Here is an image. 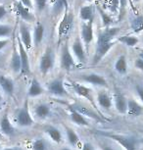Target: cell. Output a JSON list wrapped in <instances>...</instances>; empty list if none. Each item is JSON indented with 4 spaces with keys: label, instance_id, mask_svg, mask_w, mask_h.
I'll return each mask as SVG.
<instances>
[{
    "label": "cell",
    "instance_id": "cell-23",
    "mask_svg": "<svg viewBox=\"0 0 143 150\" xmlns=\"http://www.w3.org/2000/svg\"><path fill=\"white\" fill-rule=\"evenodd\" d=\"M73 108H75L77 110V112H80L81 115L83 116H86V117H89V118H92L94 120H97V121H102L103 118H101V116H99V114H97V112L95 111H92L87 107H85L83 105H80V104H75V105H71Z\"/></svg>",
    "mask_w": 143,
    "mask_h": 150
},
{
    "label": "cell",
    "instance_id": "cell-45",
    "mask_svg": "<svg viewBox=\"0 0 143 150\" xmlns=\"http://www.w3.org/2000/svg\"><path fill=\"white\" fill-rule=\"evenodd\" d=\"M138 57L143 59V48H140V49H138Z\"/></svg>",
    "mask_w": 143,
    "mask_h": 150
},
{
    "label": "cell",
    "instance_id": "cell-46",
    "mask_svg": "<svg viewBox=\"0 0 143 150\" xmlns=\"http://www.w3.org/2000/svg\"><path fill=\"white\" fill-rule=\"evenodd\" d=\"M1 150H18L15 147H7V148H4V149H1Z\"/></svg>",
    "mask_w": 143,
    "mask_h": 150
},
{
    "label": "cell",
    "instance_id": "cell-49",
    "mask_svg": "<svg viewBox=\"0 0 143 150\" xmlns=\"http://www.w3.org/2000/svg\"><path fill=\"white\" fill-rule=\"evenodd\" d=\"M140 1H141V0H133V2H135V3H138Z\"/></svg>",
    "mask_w": 143,
    "mask_h": 150
},
{
    "label": "cell",
    "instance_id": "cell-18",
    "mask_svg": "<svg viewBox=\"0 0 143 150\" xmlns=\"http://www.w3.org/2000/svg\"><path fill=\"white\" fill-rule=\"evenodd\" d=\"M44 92H45V89L42 86V84L40 83V81L37 79L33 78L32 80V83H30L29 89H27V97L35 98L37 97V96L42 95Z\"/></svg>",
    "mask_w": 143,
    "mask_h": 150
},
{
    "label": "cell",
    "instance_id": "cell-2",
    "mask_svg": "<svg viewBox=\"0 0 143 150\" xmlns=\"http://www.w3.org/2000/svg\"><path fill=\"white\" fill-rule=\"evenodd\" d=\"M101 135L106 137L108 138H111L115 141H117L120 145H122L125 150H138V139L134 137H128V135H123V134H111V132H99Z\"/></svg>",
    "mask_w": 143,
    "mask_h": 150
},
{
    "label": "cell",
    "instance_id": "cell-8",
    "mask_svg": "<svg viewBox=\"0 0 143 150\" xmlns=\"http://www.w3.org/2000/svg\"><path fill=\"white\" fill-rule=\"evenodd\" d=\"M54 54H53L52 49L48 48V49L45 50V52L43 53L40 58V61H39V71H40V73L42 75H46V74H48L52 70V68L54 67Z\"/></svg>",
    "mask_w": 143,
    "mask_h": 150
},
{
    "label": "cell",
    "instance_id": "cell-15",
    "mask_svg": "<svg viewBox=\"0 0 143 150\" xmlns=\"http://www.w3.org/2000/svg\"><path fill=\"white\" fill-rule=\"evenodd\" d=\"M96 103L102 109L110 110L113 106V97L105 90H101L96 95Z\"/></svg>",
    "mask_w": 143,
    "mask_h": 150
},
{
    "label": "cell",
    "instance_id": "cell-27",
    "mask_svg": "<svg viewBox=\"0 0 143 150\" xmlns=\"http://www.w3.org/2000/svg\"><path fill=\"white\" fill-rule=\"evenodd\" d=\"M10 66L11 69L15 74L21 73L22 70V64H21V58H20V54L18 49L14 48L12 56H11V62H10Z\"/></svg>",
    "mask_w": 143,
    "mask_h": 150
},
{
    "label": "cell",
    "instance_id": "cell-48",
    "mask_svg": "<svg viewBox=\"0 0 143 150\" xmlns=\"http://www.w3.org/2000/svg\"><path fill=\"white\" fill-rule=\"evenodd\" d=\"M60 150H73V149L70 148V147H63V148H61Z\"/></svg>",
    "mask_w": 143,
    "mask_h": 150
},
{
    "label": "cell",
    "instance_id": "cell-35",
    "mask_svg": "<svg viewBox=\"0 0 143 150\" xmlns=\"http://www.w3.org/2000/svg\"><path fill=\"white\" fill-rule=\"evenodd\" d=\"M110 11L112 14H117L120 12V0H111Z\"/></svg>",
    "mask_w": 143,
    "mask_h": 150
},
{
    "label": "cell",
    "instance_id": "cell-5",
    "mask_svg": "<svg viewBox=\"0 0 143 150\" xmlns=\"http://www.w3.org/2000/svg\"><path fill=\"white\" fill-rule=\"evenodd\" d=\"M16 122L18 124L19 127H22V128H29V127H32L35 121H33V118L32 117L30 113V108H29V103L27 101L25 102L22 108L19 109V111L17 112L16 115Z\"/></svg>",
    "mask_w": 143,
    "mask_h": 150
},
{
    "label": "cell",
    "instance_id": "cell-3",
    "mask_svg": "<svg viewBox=\"0 0 143 150\" xmlns=\"http://www.w3.org/2000/svg\"><path fill=\"white\" fill-rule=\"evenodd\" d=\"M47 91L51 95L57 96V97L67 98L70 96V93L65 86V83L61 78L54 79L51 81H49L47 84Z\"/></svg>",
    "mask_w": 143,
    "mask_h": 150
},
{
    "label": "cell",
    "instance_id": "cell-39",
    "mask_svg": "<svg viewBox=\"0 0 143 150\" xmlns=\"http://www.w3.org/2000/svg\"><path fill=\"white\" fill-rule=\"evenodd\" d=\"M135 91L137 93V96H138L139 100L143 103V86H141V84H137L135 87Z\"/></svg>",
    "mask_w": 143,
    "mask_h": 150
},
{
    "label": "cell",
    "instance_id": "cell-10",
    "mask_svg": "<svg viewBox=\"0 0 143 150\" xmlns=\"http://www.w3.org/2000/svg\"><path fill=\"white\" fill-rule=\"evenodd\" d=\"M94 21V20H93ZM93 21L83 22L80 28V39L86 47L89 46L94 38V29H93Z\"/></svg>",
    "mask_w": 143,
    "mask_h": 150
},
{
    "label": "cell",
    "instance_id": "cell-42",
    "mask_svg": "<svg viewBox=\"0 0 143 150\" xmlns=\"http://www.w3.org/2000/svg\"><path fill=\"white\" fill-rule=\"evenodd\" d=\"M81 150H95V148L90 142H85L82 145V148H81Z\"/></svg>",
    "mask_w": 143,
    "mask_h": 150
},
{
    "label": "cell",
    "instance_id": "cell-16",
    "mask_svg": "<svg viewBox=\"0 0 143 150\" xmlns=\"http://www.w3.org/2000/svg\"><path fill=\"white\" fill-rule=\"evenodd\" d=\"M14 6L16 8V12L18 16L25 22H33L35 21V16L30 12V9L24 6L20 1H16L14 3Z\"/></svg>",
    "mask_w": 143,
    "mask_h": 150
},
{
    "label": "cell",
    "instance_id": "cell-41",
    "mask_svg": "<svg viewBox=\"0 0 143 150\" xmlns=\"http://www.w3.org/2000/svg\"><path fill=\"white\" fill-rule=\"evenodd\" d=\"M19 1L21 2V3L24 5V6H26L27 8H29V9H32V8H33L32 0H19Z\"/></svg>",
    "mask_w": 143,
    "mask_h": 150
},
{
    "label": "cell",
    "instance_id": "cell-40",
    "mask_svg": "<svg viewBox=\"0 0 143 150\" xmlns=\"http://www.w3.org/2000/svg\"><path fill=\"white\" fill-rule=\"evenodd\" d=\"M7 14H8V11L6 8H5L4 5H0V21H2V20L7 16Z\"/></svg>",
    "mask_w": 143,
    "mask_h": 150
},
{
    "label": "cell",
    "instance_id": "cell-31",
    "mask_svg": "<svg viewBox=\"0 0 143 150\" xmlns=\"http://www.w3.org/2000/svg\"><path fill=\"white\" fill-rule=\"evenodd\" d=\"M130 28L133 33H138L143 30V15H138L130 21Z\"/></svg>",
    "mask_w": 143,
    "mask_h": 150
},
{
    "label": "cell",
    "instance_id": "cell-29",
    "mask_svg": "<svg viewBox=\"0 0 143 150\" xmlns=\"http://www.w3.org/2000/svg\"><path fill=\"white\" fill-rule=\"evenodd\" d=\"M65 132H66V137L68 140L69 144L72 147H75L80 143V137L77 135V134L75 132L74 129L70 127H65Z\"/></svg>",
    "mask_w": 143,
    "mask_h": 150
},
{
    "label": "cell",
    "instance_id": "cell-22",
    "mask_svg": "<svg viewBox=\"0 0 143 150\" xmlns=\"http://www.w3.org/2000/svg\"><path fill=\"white\" fill-rule=\"evenodd\" d=\"M127 114L130 117H139L143 114V107L134 99H128Z\"/></svg>",
    "mask_w": 143,
    "mask_h": 150
},
{
    "label": "cell",
    "instance_id": "cell-9",
    "mask_svg": "<svg viewBox=\"0 0 143 150\" xmlns=\"http://www.w3.org/2000/svg\"><path fill=\"white\" fill-rule=\"evenodd\" d=\"M72 54L74 56L75 60H77L78 63H85L86 62V53L85 50V44L80 38H75L72 44Z\"/></svg>",
    "mask_w": 143,
    "mask_h": 150
},
{
    "label": "cell",
    "instance_id": "cell-21",
    "mask_svg": "<svg viewBox=\"0 0 143 150\" xmlns=\"http://www.w3.org/2000/svg\"><path fill=\"white\" fill-rule=\"evenodd\" d=\"M69 110H70V117H71L72 122H74L75 125L80 127H89L88 121L86 120L85 116L81 115L80 112H77L72 106H69Z\"/></svg>",
    "mask_w": 143,
    "mask_h": 150
},
{
    "label": "cell",
    "instance_id": "cell-6",
    "mask_svg": "<svg viewBox=\"0 0 143 150\" xmlns=\"http://www.w3.org/2000/svg\"><path fill=\"white\" fill-rule=\"evenodd\" d=\"M60 65L61 68L64 71H67V72H70L75 67V60L67 43L64 44V46L61 49Z\"/></svg>",
    "mask_w": 143,
    "mask_h": 150
},
{
    "label": "cell",
    "instance_id": "cell-43",
    "mask_svg": "<svg viewBox=\"0 0 143 150\" xmlns=\"http://www.w3.org/2000/svg\"><path fill=\"white\" fill-rule=\"evenodd\" d=\"M9 43V39H0V51H1L3 48L7 46V44Z\"/></svg>",
    "mask_w": 143,
    "mask_h": 150
},
{
    "label": "cell",
    "instance_id": "cell-20",
    "mask_svg": "<svg viewBox=\"0 0 143 150\" xmlns=\"http://www.w3.org/2000/svg\"><path fill=\"white\" fill-rule=\"evenodd\" d=\"M0 87L9 96H12L14 94V91H15L14 81L7 76H0Z\"/></svg>",
    "mask_w": 143,
    "mask_h": 150
},
{
    "label": "cell",
    "instance_id": "cell-7",
    "mask_svg": "<svg viewBox=\"0 0 143 150\" xmlns=\"http://www.w3.org/2000/svg\"><path fill=\"white\" fill-rule=\"evenodd\" d=\"M72 88L74 90V92L77 93V95H80V97L85 98L86 100H88V102L94 107L95 111H98L96 108V100L94 99L93 92L92 90L89 88L88 86H82L81 83H78L77 81H73L72 83Z\"/></svg>",
    "mask_w": 143,
    "mask_h": 150
},
{
    "label": "cell",
    "instance_id": "cell-37",
    "mask_svg": "<svg viewBox=\"0 0 143 150\" xmlns=\"http://www.w3.org/2000/svg\"><path fill=\"white\" fill-rule=\"evenodd\" d=\"M128 4V0H120V17L122 18L125 15V8H127Z\"/></svg>",
    "mask_w": 143,
    "mask_h": 150
},
{
    "label": "cell",
    "instance_id": "cell-4",
    "mask_svg": "<svg viewBox=\"0 0 143 150\" xmlns=\"http://www.w3.org/2000/svg\"><path fill=\"white\" fill-rule=\"evenodd\" d=\"M73 27H74V17H73L71 12H69L68 7H67L64 11L63 18L61 19V22L58 27L59 39H62L64 36L68 35L69 33L73 30Z\"/></svg>",
    "mask_w": 143,
    "mask_h": 150
},
{
    "label": "cell",
    "instance_id": "cell-1",
    "mask_svg": "<svg viewBox=\"0 0 143 150\" xmlns=\"http://www.w3.org/2000/svg\"><path fill=\"white\" fill-rule=\"evenodd\" d=\"M120 29L115 27L110 28H103L100 30L99 35L97 36L96 42V49H95L94 55V63H98L107 55V53L114 46L115 41L114 39L119 35Z\"/></svg>",
    "mask_w": 143,
    "mask_h": 150
},
{
    "label": "cell",
    "instance_id": "cell-17",
    "mask_svg": "<svg viewBox=\"0 0 143 150\" xmlns=\"http://www.w3.org/2000/svg\"><path fill=\"white\" fill-rule=\"evenodd\" d=\"M35 115L39 120H46L52 115V108L47 103H39L35 107Z\"/></svg>",
    "mask_w": 143,
    "mask_h": 150
},
{
    "label": "cell",
    "instance_id": "cell-24",
    "mask_svg": "<svg viewBox=\"0 0 143 150\" xmlns=\"http://www.w3.org/2000/svg\"><path fill=\"white\" fill-rule=\"evenodd\" d=\"M94 5H85L80 10V17L83 22H89L94 20Z\"/></svg>",
    "mask_w": 143,
    "mask_h": 150
},
{
    "label": "cell",
    "instance_id": "cell-25",
    "mask_svg": "<svg viewBox=\"0 0 143 150\" xmlns=\"http://www.w3.org/2000/svg\"><path fill=\"white\" fill-rule=\"evenodd\" d=\"M44 32H45V30H44L43 25L40 24V23H37L36 26L35 27V29H33L32 35V41L35 46H38L42 42L44 38Z\"/></svg>",
    "mask_w": 143,
    "mask_h": 150
},
{
    "label": "cell",
    "instance_id": "cell-28",
    "mask_svg": "<svg viewBox=\"0 0 143 150\" xmlns=\"http://www.w3.org/2000/svg\"><path fill=\"white\" fill-rule=\"evenodd\" d=\"M45 134H47L48 137L51 139L53 142L55 143H60L62 141V134H61L60 129L55 128V127H52V126H48L46 127L45 129Z\"/></svg>",
    "mask_w": 143,
    "mask_h": 150
},
{
    "label": "cell",
    "instance_id": "cell-14",
    "mask_svg": "<svg viewBox=\"0 0 143 150\" xmlns=\"http://www.w3.org/2000/svg\"><path fill=\"white\" fill-rule=\"evenodd\" d=\"M128 99L120 91H115L113 96V102L115 108L120 114H127L128 112Z\"/></svg>",
    "mask_w": 143,
    "mask_h": 150
},
{
    "label": "cell",
    "instance_id": "cell-12",
    "mask_svg": "<svg viewBox=\"0 0 143 150\" xmlns=\"http://www.w3.org/2000/svg\"><path fill=\"white\" fill-rule=\"evenodd\" d=\"M19 38H21L23 42L24 46L26 47L27 50H30L32 47L33 41H32V35L30 33V28L27 26L25 23H21L19 27Z\"/></svg>",
    "mask_w": 143,
    "mask_h": 150
},
{
    "label": "cell",
    "instance_id": "cell-33",
    "mask_svg": "<svg viewBox=\"0 0 143 150\" xmlns=\"http://www.w3.org/2000/svg\"><path fill=\"white\" fill-rule=\"evenodd\" d=\"M32 150H48L49 145L45 140V138L38 137L35 138L32 142Z\"/></svg>",
    "mask_w": 143,
    "mask_h": 150
},
{
    "label": "cell",
    "instance_id": "cell-11",
    "mask_svg": "<svg viewBox=\"0 0 143 150\" xmlns=\"http://www.w3.org/2000/svg\"><path fill=\"white\" fill-rule=\"evenodd\" d=\"M80 80L82 81H85L89 84L99 87H108V83L106 81V79L103 76L99 75L96 73H90V74H85V75L80 76Z\"/></svg>",
    "mask_w": 143,
    "mask_h": 150
},
{
    "label": "cell",
    "instance_id": "cell-36",
    "mask_svg": "<svg viewBox=\"0 0 143 150\" xmlns=\"http://www.w3.org/2000/svg\"><path fill=\"white\" fill-rule=\"evenodd\" d=\"M35 6H36V9L38 11H43L44 9L46 8V5H47V0H35Z\"/></svg>",
    "mask_w": 143,
    "mask_h": 150
},
{
    "label": "cell",
    "instance_id": "cell-32",
    "mask_svg": "<svg viewBox=\"0 0 143 150\" xmlns=\"http://www.w3.org/2000/svg\"><path fill=\"white\" fill-rule=\"evenodd\" d=\"M97 11H98V13H99V16L101 18V22H102L103 27L104 28L112 27V25H113V23H114L112 17L109 15L108 13H106L100 6H97Z\"/></svg>",
    "mask_w": 143,
    "mask_h": 150
},
{
    "label": "cell",
    "instance_id": "cell-44",
    "mask_svg": "<svg viewBox=\"0 0 143 150\" xmlns=\"http://www.w3.org/2000/svg\"><path fill=\"white\" fill-rule=\"evenodd\" d=\"M100 147L102 150H116L115 148H113V147L109 146V145H106V144H100Z\"/></svg>",
    "mask_w": 143,
    "mask_h": 150
},
{
    "label": "cell",
    "instance_id": "cell-13",
    "mask_svg": "<svg viewBox=\"0 0 143 150\" xmlns=\"http://www.w3.org/2000/svg\"><path fill=\"white\" fill-rule=\"evenodd\" d=\"M17 42H18V51L21 58V64H22V70L21 73L23 74H29L30 73V61H29V55H27V50L24 46L23 42L21 38H17Z\"/></svg>",
    "mask_w": 143,
    "mask_h": 150
},
{
    "label": "cell",
    "instance_id": "cell-38",
    "mask_svg": "<svg viewBox=\"0 0 143 150\" xmlns=\"http://www.w3.org/2000/svg\"><path fill=\"white\" fill-rule=\"evenodd\" d=\"M134 67L140 72H143V59L137 57L134 60Z\"/></svg>",
    "mask_w": 143,
    "mask_h": 150
},
{
    "label": "cell",
    "instance_id": "cell-30",
    "mask_svg": "<svg viewBox=\"0 0 143 150\" xmlns=\"http://www.w3.org/2000/svg\"><path fill=\"white\" fill-rule=\"evenodd\" d=\"M118 41L123 44H125V46H128V47H134L138 44L139 38H137L136 35H127L119 36V38H118Z\"/></svg>",
    "mask_w": 143,
    "mask_h": 150
},
{
    "label": "cell",
    "instance_id": "cell-47",
    "mask_svg": "<svg viewBox=\"0 0 143 150\" xmlns=\"http://www.w3.org/2000/svg\"><path fill=\"white\" fill-rule=\"evenodd\" d=\"M2 104H3V98H2V96L0 95V108L2 107Z\"/></svg>",
    "mask_w": 143,
    "mask_h": 150
},
{
    "label": "cell",
    "instance_id": "cell-34",
    "mask_svg": "<svg viewBox=\"0 0 143 150\" xmlns=\"http://www.w3.org/2000/svg\"><path fill=\"white\" fill-rule=\"evenodd\" d=\"M13 28L10 25L0 24V38H8L12 35Z\"/></svg>",
    "mask_w": 143,
    "mask_h": 150
},
{
    "label": "cell",
    "instance_id": "cell-50",
    "mask_svg": "<svg viewBox=\"0 0 143 150\" xmlns=\"http://www.w3.org/2000/svg\"><path fill=\"white\" fill-rule=\"evenodd\" d=\"M86 1H88V2H92L93 0H86Z\"/></svg>",
    "mask_w": 143,
    "mask_h": 150
},
{
    "label": "cell",
    "instance_id": "cell-26",
    "mask_svg": "<svg viewBox=\"0 0 143 150\" xmlns=\"http://www.w3.org/2000/svg\"><path fill=\"white\" fill-rule=\"evenodd\" d=\"M114 68H115V70H116V72L119 73L120 75H125L128 70L127 57H125V55L119 56L116 62H115Z\"/></svg>",
    "mask_w": 143,
    "mask_h": 150
},
{
    "label": "cell",
    "instance_id": "cell-51",
    "mask_svg": "<svg viewBox=\"0 0 143 150\" xmlns=\"http://www.w3.org/2000/svg\"><path fill=\"white\" fill-rule=\"evenodd\" d=\"M0 150H1V149H0Z\"/></svg>",
    "mask_w": 143,
    "mask_h": 150
},
{
    "label": "cell",
    "instance_id": "cell-19",
    "mask_svg": "<svg viewBox=\"0 0 143 150\" xmlns=\"http://www.w3.org/2000/svg\"><path fill=\"white\" fill-rule=\"evenodd\" d=\"M0 131L5 135L8 137H12L15 134V128L13 127L12 123H11L8 114H4L3 117L1 118L0 121Z\"/></svg>",
    "mask_w": 143,
    "mask_h": 150
}]
</instances>
